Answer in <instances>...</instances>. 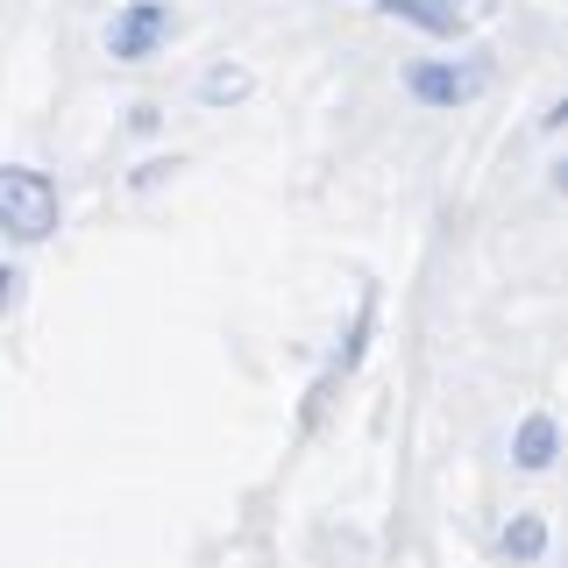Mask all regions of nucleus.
<instances>
[{
	"instance_id": "3",
	"label": "nucleus",
	"mask_w": 568,
	"mask_h": 568,
	"mask_svg": "<svg viewBox=\"0 0 568 568\" xmlns=\"http://www.w3.org/2000/svg\"><path fill=\"white\" fill-rule=\"evenodd\" d=\"M490 85V64H413L405 71V93L426 100V106H462V100H476Z\"/></svg>"
},
{
	"instance_id": "8",
	"label": "nucleus",
	"mask_w": 568,
	"mask_h": 568,
	"mask_svg": "<svg viewBox=\"0 0 568 568\" xmlns=\"http://www.w3.org/2000/svg\"><path fill=\"white\" fill-rule=\"evenodd\" d=\"M14 284H22V277H14V271H0V306H14Z\"/></svg>"
},
{
	"instance_id": "7",
	"label": "nucleus",
	"mask_w": 568,
	"mask_h": 568,
	"mask_svg": "<svg viewBox=\"0 0 568 568\" xmlns=\"http://www.w3.org/2000/svg\"><path fill=\"white\" fill-rule=\"evenodd\" d=\"M505 547H511L519 561H540V547H547V519H532V511H526V519H511V526H505Z\"/></svg>"
},
{
	"instance_id": "2",
	"label": "nucleus",
	"mask_w": 568,
	"mask_h": 568,
	"mask_svg": "<svg viewBox=\"0 0 568 568\" xmlns=\"http://www.w3.org/2000/svg\"><path fill=\"white\" fill-rule=\"evenodd\" d=\"M171 29H178L171 0H129V8L114 14V29H106V50H114L121 64H142L171 43Z\"/></svg>"
},
{
	"instance_id": "4",
	"label": "nucleus",
	"mask_w": 568,
	"mask_h": 568,
	"mask_svg": "<svg viewBox=\"0 0 568 568\" xmlns=\"http://www.w3.org/2000/svg\"><path fill=\"white\" fill-rule=\"evenodd\" d=\"M377 8L398 14V22H419L426 36H462V22H469L462 0H377Z\"/></svg>"
},
{
	"instance_id": "6",
	"label": "nucleus",
	"mask_w": 568,
	"mask_h": 568,
	"mask_svg": "<svg viewBox=\"0 0 568 568\" xmlns=\"http://www.w3.org/2000/svg\"><path fill=\"white\" fill-rule=\"evenodd\" d=\"M242 93H248V71L242 64H213L206 79H200V100L206 106H227V100H242Z\"/></svg>"
},
{
	"instance_id": "1",
	"label": "nucleus",
	"mask_w": 568,
	"mask_h": 568,
	"mask_svg": "<svg viewBox=\"0 0 568 568\" xmlns=\"http://www.w3.org/2000/svg\"><path fill=\"white\" fill-rule=\"evenodd\" d=\"M0 227H8L14 242L58 235V185L29 164H0Z\"/></svg>"
},
{
	"instance_id": "5",
	"label": "nucleus",
	"mask_w": 568,
	"mask_h": 568,
	"mask_svg": "<svg viewBox=\"0 0 568 568\" xmlns=\"http://www.w3.org/2000/svg\"><path fill=\"white\" fill-rule=\"evenodd\" d=\"M555 419L547 413H532L526 426H519V440H511V455H519V469H547V462H555Z\"/></svg>"
}]
</instances>
